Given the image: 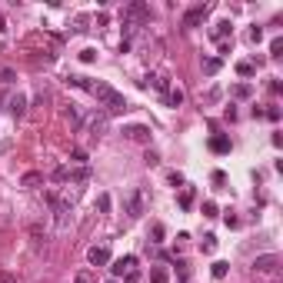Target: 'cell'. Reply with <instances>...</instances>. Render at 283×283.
I'll return each instance as SVG.
<instances>
[{"label": "cell", "mask_w": 283, "mask_h": 283, "mask_svg": "<svg viewBox=\"0 0 283 283\" xmlns=\"http://www.w3.org/2000/svg\"><path fill=\"white\" fill-rule=\"evenodd\" d=\"M250 40L260 43V40H263V30H260V27H250Z\"/></svg>", "instance_id": "cell-28"}, {"label": "cell", "mask_w": 283, "mask_h": 283, "mask_svg": "<svg viewBox=\"0 0 283 283\" xmlns=\"http://www.w3.org/2000/svg\"><path fill=\"white\" fill-rule=\"evenodd\" d=\"M230 147H233V143H230L226 133H213V137H210V150L213 153H230Z\"/></svg>", "instance_id": "cell-11"}, {"label": "cell", "mask_w": 283, "mask_h": 283, "mask_svg": "<svg viewBox=\"0 0 283 283\" xmlns=\"http://www.w3.org/2000/svg\"><path fill=\"white\" fill-rule=\"evenodd\" d=\"M150 283H170V273L163 270V266H153L150 270Z\"/></svg>", "instance_id": "cell-15"}, {"label": "cell", "mask_w": 283, "mask_h": 283, "mask_svg": "<svg viewBox=\"0 0 283 283\" xmlns=\"http://www.w3.org/2000/svg\"><path fill=\"white\" fill-rule=\"evenodd\" d=\"M54 180L83 183V180H90V167H60V170H54Z\"/></svg>", "instance_id": "cell-2"}, {"label": "cell", "mask_w": 283, "mask_h": 283, "mask_svg": "<svg viewBox=\"0 0 283 283\" xmlns=\"http://www.w3.org/2000/svg\"><path fill=\"white\" fill-rule=\"evenodd\" d=\"M277 266H280V257H277V253H263V257L253 260V270H257V273H273Z\"/></svg>", "instance_id": "cell-6"}, {"label": "cell", "mask_w": 283, "mask_h": 283, "mask_svg": "<svg viewBox=\"0 0 283 283\" xmlns=\"http://www.w3.org/2000/svg\"><path fill=\"white\" fill-rule=\"evenodd\" d=\"M23 187H37V183H43V173H37V170H30V173H23V180H20Z\"/></svg>", "instance_id": "cell-14"}, {"label": "cell", "mask_w": 283, "mask_h": 283, "mask_svg": "<svg viewBox=\"0 0 283 283\" xmlns=\"http://www.w3.org/2000/svg\"><path fill=\"white\" fill-rule=\"evenodd\" d=\"M127 213H130V217H140V213H143V190L140 187H133L130 193H127Z\"/></svg>", "instance_id": "cell-7"}, {"label": "cell", "mask_w": 283, "mask_h": 283, "mask_svg": "<svg viewBox=\"0 0 283 283\" xmlns=\"http://www.w3.org/2000/svg\"><path fill=\"white\" fill-rule=\"evenodd\" d=\"M237 74H240V77H253V74H257V67H253L250 60H240V63H237Z\"/></svg>", "instance_id": "cell-18"}, {"label": "cell", "mask_w": 283, "mask_h": 283, "mask_svg": "<svg viewBox=\"0 0 283 283\" xmlns=\"http://www.w3.org/2000/svg\"><path fill=\"white\" fill-rule=\"evenodd\" d=\"M170 183H173V187H183V177H180V173L173 170V173H170Z\"/></svg>", "instance_id": "cell-30"}, {"label": "cell", "mask_w": 283, "mask_h": 283, "mask_svg": "<svg viewBox=\"0 0 283 283\" xmlns=\"http://www.w3.org/2000/svg\"><path fill=\"white\" fill-rule=\"evenodd\" d=\"M210 37L217 40L220 47H226V40L233 37V23H230V20H220V23H213V30H210Z\"/></svg>", "instance_id": "cell-5"}, {"label": "cell", "mask_w": 283, "mask_h": 283, "mask_svg": "<svg viewBox=\"0 0 283 283\" xmlns=\"http://www.w3.org/2000/svg\"><path fill=\"white\" fill-rule=\"evenodd\" d=\"M127 137H130L133 143H150V127H143V123H133V127H127Z\"/></svg>", "instance_id": "cell-8"}, {"label": "cell", "mask_w": 283, "mask_h": 283, "mask_svg": "<svg viewBox=\"0 0 283 283\" xmlns=\"http://www.w3.org/2000/svg\"><path fill=\"white\" fill-rule=\"evenodd\" d=\"M133 270H137V257H133V253L120 257V260H113V266H110V273H113V277H130Z\"/></svg>", "instance_id": "cell-4"}, {"label": "cell", "mask_w": 283, "mask_h": 283, "mask_svg": "<svg viewBox=\"0 0 283 283\" xmlns=\"http://www.w3.org/2000/svg\"><path fill=\"white\" fill-rule=\"evenodd\" d=\"M167 103H170V107H180V103H183V90H180V87H170Z\"/></svg>", "instance_id": "cell-16"}, {"label": "cell", "mask_w": 283, "mask_h": 283, "mask_svg": "<svg viewBox=\"0 0 283 283\" xmlns=\"http://www.w3.org/2000/svg\"><path fill=\"white\" fill-rule=\"evenodd\" d=\"M263 117H266V120H273V123H277V120H280V107H270V110H263Z\"/></svg>", "instance_id": "cell-25"}, {"label": "cell", "mask_w": 283, "mask_h": 283, "mask_svg": "<svg viewBox=\"0 0 283 283\" xmlns=\"http://www.w3.org/2000/svg\"><path fill=\"white\" fill-rule=\"evenodd\" d=\"M250 94H253V87H250V83H237V87H233V97H237V100H246Z\"/></svg>", "instance_id": "cell-19"}, {"label": "cell", "mask_w": 283, "mask_h": 283, "mask_svg": "<svg viewBox=\"0 0 283 283\" xmlns=\"http://www.w3.org/2000/svg\"><path fill=\"white\" fill-rule=\"evenodd\" d=\"M217 250V237H203V253H213Z\"/></svg>", "instance_id": "cell-23"}, {"label": "cell", "mask_w": 283, "mask_h": 283, "mask_svg": "<svg viewBox=\"0 0 283 283\" xmlns=\"http://www.w3.org/2000/svg\"><path fill=\"white\" fill-rule=\"evenodd\" d=\"M87 94H94L97 100H100V103H103V107H107V110L110 113H120V110H127V100H123V94H120V90H113L110 83H103V80H90V87H87Z\"/></svg>", "instance_id": "cell-1"}, {"label": "cell", "mask_w": 283, "mask_h": 283, "mask_svg": "<svg viewBox=\"0 0 283 283\" xmlns=\"http://www.w3.org/2000/svg\"><path fill=\"white\" fill-rule=\"evenodd\" d=\"M123 17H127V23H130V20H140V23H143V20L150 17V10H147V3H140V0H137V3L127 7V14H123Z\"/></svg>", "instance_id": "cell-10"}, {"label": "cell", "mask_w": 283, "mask_h": 283, "mask_svg": "<svg viewBox=\"0 0 283 283\" xmlns=\"http://www.w3.org/2000/svg\"><path fill=\"white\" fill-rule=\"evenodd\" d=\"M10 113H14V117H23V113H27V97L23 94H17L10 100Z\"/></svg>", "instance_id": "cell-12"}, {"label": "cell", "mask_w": 283, "mask_h": 283, "mask_svg": "<svg viewBox=\"0 0 283 283\" xmlns=\"http://www.w3.org/2000/svg\"><path fill=\"white\" fill-rule=\"evenodd\" d=\"M80 60H83V63H94V60H97V50H83V54H80Z\"/></svg>", "instance_id": "cell-29"}, {"label": "cell", "mask_w": 283, "mask_h": 283, "mask_svg": "<svg viewBox=\"0 0 283 283\" xmlns=\"http://www.w3.org/2000/svg\"><path fill=\"white\" fill-rule=\"evenodd\" d=\"M77 283H87V277H83V273H80V277H77Z\"/></svg>", "instance_id": "cell-32"}, {"label": "cell", "mask_w": 283, "mask_h": 283, "mask_svg": "<svg viewBox=\"0 0 283 283\" xmlns=\"http://www.w3.org/2000/svg\"><path fill=\"white\" fill-rule=\"evenodd\" d=\"M217 213H220V210H217V203H213V200H207V203H203V217H217Z\"/></svg>", "instance_id": "cell-22"}, {"label": "cell", "mask_w": 283, "mask_h": 283, "mask_svg": "<svg viewBox=\"0 0 283 283\" xmlns=\"http://www.w3.org/2000/svg\"><path fill=\"white\" fill-rule=\"evenodd\" d=\"M210 273H213L217 280H223V277H226V263H223V260H217V263L210 266Z\"/></svg>", "instance_id": "cell-21"}, {"label": "cell", "mask_w": 283, "mask_h": 283, "mask_svg": "<svg viewBox=\"0 0 283 283\" xmlns=\"http://www.w3.org/2000/svg\"><path fill=\"white\" fill-rule=\"evenodd\" d=\"M70 160H74V163H87V153L83 150H70Z\"/></svg>", "instance_id": "cell-26"}, {"label": "cell", "mask_w": 283, "mask_h": 283, "mask_svg": "<svg viewBox=\"0 0 283 283\" xmlns=\"http://www.w3.org/2000/svg\"><path fill=\"white\" fill-rule=\"evenodd\" d=\"M177 270H180V283H190V270H187V263H177Z\"/></svg>", "instance_id": "cell-27"}, {"label": "cell", "mask_w": 283, "mask_h": 283, "mask_svg": "<svg viewBox=\"0 0 283 283\" xmlns=\"http://www.w3.org/2000/svg\"><path fill=\"white\" fill-rule=\"evenodd\" d=\"M87 260H90L94 266L110 263V250H107V246H90V250H87Z\"/></svg>", "instance_id": "cell-9"}, {"label": "cell", "mask_w": 283, "mask_h": 283, "mask_svg": "<svg viewBox=\"0 0 283 283\" xmlns=\"http://www.w3.org/2000/svg\"><path fill=\"white\" fill-rule=\"evenodd\" d=\"M97 207H100V213H107V210H110V197H107V193H100V200H97Z\"/></svg>", "instance_id": "cell-24"}, {"label": "cell", "mask_w": 283, "mask_h": 283, "mask_svg": "<svg viewBox=\"0 0 283 283\" xmlns=\"http://www.w3.org/2000/svg\"><path fill=\"white\" fill-rule=\"evenodd\" d=\"M107 283H117V280H107Z\"/></svg>", "instance_id": "cell-33"}, {"label": "cell", "mask_w": 283, "mask_h": 283, "mask_svg": "<svg viewBox=\"0 0 283 283\" xmlns=\"http://www.w3.org/2000/svg\"><path fill=\"white\" fill-rule=\"evenodd\" d=\"M220 63H223V60H220V57H210V60H203V74H217V70H220Z\"/></svg>", "instance_id": "cell-17"}, {"label": "cell", "mask_w": 283, "mask_h": 283, "mask_svg": "<svg viewBox=\"0 0 283 283\" xmlns=\"http://www.w3.org/2000/svg\"><path fill=\"white\" fill-rule=\"evenodd\" d=\"M207 14H210V7L207 3H197V7H190L187 14H183V27H197V23H203V20H207Z\"/></svg>", "instance_id": "cell-3"}, {"label": "cell", "mask_w": 283, "mask_h": 283, "mask_svg": "<svg viewBox=\"0 0 283 283\" xmlns=\"http://www.w3.org/2000/svg\"><path fill=\"white\" fill-rule=\"evenodd\" d=\"M193 193H197L193 187H183V190H180V210H190V207H193Z\"/></svg>", "instance_id": "cell-13"}, {"label": "cell", "mask_w": 283, "mask_h": 283, "mask_svg": "<svg viewBox=\"0 0 283 283\" xmlns=\"http://www.w3.org/2000/svg\"><path fill=\"white\" fill-rule=\"evenodd\" d=\"M270 57H283V37L270 40Z\"/></svg>", "instance_id": "cell-20"}, {"label": "cell", "mask_w": 283, "mask_h": 283, "mask_svg": "<svg viewBox=\"0 0 283 283\" xmlns=\"http://www.w3.org/2000/svg\"><path fill=\"white\" fill-rule=\"evenodd\" d=\"M160 240H163V226L157 223V226H153V243H160Z\"/></svg>", "instance_id": "cell-31"}]
</instances>
